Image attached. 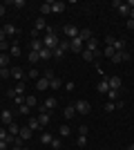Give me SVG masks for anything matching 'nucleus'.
I'll use <instances>...</instances> for the list:
<instances>
[{"mask_svg": "<svg viewBox=\"0 0 134 150\" xmlns=\"http://www.w3.org/2000/svg\"><path fill=\"white\" fill-rule=\"evenodd\" d=\"M103 54H105L107 58H112V56L116 54V52H114V47H112V45H105V50H103Z\"/></svg>", "mask_w": 134, "mask_h": 150, "instance_id": "nucleus-34", "label": "nucleus"}, {"mask_svg": "<svg viewBox=\"0 0 134 150\" xmlns=\"http://www.w3.org/2000/svg\"><path fill=\"white\" fill-rule=\"evenodd\" d=\"M76 146H78V148H85V146H87V134H78Z\"/></svg>", "mask_w": 134, "mask_h": 150, "instance_id": "nucleus-32", "label": "nucleus"}, {"mask_svg": "<svg viewBox=\"0 0 134 150\" xmlns=\"http://www.w3.org/2000/svg\"><path fill=\"white\" fill-rule=\"evenodd\" d=\"M29 61H32V63L40 61V56H38V52H29Z\"/></svg>", "mask_w": 134, "mask_h": 150, "instance_id": "nucleus-43", "label": "nucleus"}, {"mask_svg": "<svg viewBox=\"0 0 134 150\" xmlns=\"http://www.w3.org/2000/svg\"><path fill=\"white\" fill-rule=\"evenodd\" d=\"M18 112L20 114H29V112H32V108H29V105H18Z\"/></svg>", "mask_w": 134, "mask_h": 150, "instance_id": "nucleus-41", "label": "nucleus"}, {"mask_svg": "<svg viewBox=\"0 0 134 150\" xmlns=\"http://www.w3.org/2000/svg\"><path fill=\"white\" fill-rule=\"evenodd\" d=\"M51 139L54 137H51L49 132H43V134H40V144H51Z\"/></svg>", "mask_w": 134, "mask_h": 150, "instance_id": "nucleus-35", "label": "nucleus"}, {"mask_svg": "<svg viewBox=\"0 0 134 150\" xmlns=\"http://www.w3.org/2000/svg\"><path fill=\"white\" fill-rule=\"evenodd\" d=\"M51 54H54V56H56V58H63V54H65V52L60 50V47H56V50L51 52Z\"/></svg>", "mask_w": 134, "mask_h": 150, "instance_id": "nucleus-44", "label": "nucleus"}, {"mask_svg": "<svg viewBox=\"0 0 134 150\" xmlns=\"http://www.w3.org/2000/svg\"><path fill=\"white\" fill-rule=\"evenodd\" d=\"M0 119H2V123H5V125L13 123V112H11V110H2V112H0Z\"/></svg>", "mask_w": 134, "mask_h": 150, "instance_id": "nucleus-6", "label": "nucleus"}, {"mask_svg": "<svg viewBox=\"0 0 134 150\" xmlns=\"http://www.w3.org/2000/svg\"><path fill=\"white\" fill-rule=\"evenodd\" d=\"M58 47H60V50H63V52L72 50V40H67V38H65V40H60V43H58Z\"/></svg>", "mask_w": 134, "mask_h": 150, "instance_id": "nucleus-30", "label": "nucleus"}, {"mask_svg": "<svg viewBox=\"0 0 134 150\" xmlns=\"http://www.w3.org/2000/svg\"><path fill=\"white\" fill-rule=\"evenodd\" d=\"M2 29H5V34H7V36H18V34H20V29H18L16 25H5Z\"/></svg>", "mask_w": 134, "mask_h": 150, "instance_id": "nucleus-11", "label": "nucleus"}, {"mask_svg": "<svg viewBox=\"0 0 134 150\" xmlns=\"http://www.w3.org/2000/svg\"><path fill=\"white\" fill-rule=\"evenodd\" d=\"M2 16H5V7L0 5V18H2Z\"/></svg>", "mask_w": 134, "mask_h": 150, "instance_id": "nucleus-53", "label": "nucleus"}, {"mask_svg": "<svg viewBox=\"0 0 134 150\" xmlns=\"http://www.w3.org/2000/svg\"><path fill=\"white\" fill-rule=\"evenodd\" d=\"M107 85H109V90H121V76H109Z\"/></svg>", "mask_w": 134, "mask_h": 150, "instance_id": "nucleus-8", "label": "nucleus"}, {"mask_svg": "<svg viewBox=\"0 0 134 150\" xmlns=\"http://www.w3.org/2000/svg\"><path fill=\"white\" fill-rule=\"evenodd\" d=\"M125 27H128V29H134V20L128 18V25H125Z\"/></svg>", "mask_w": 134, "mask_h": 150, "instance_id": "nucleus-51", "label": "nucleus"}, {"mask_svg": "<svg viewBox=\"0 0 134 150\" xmlns=\"http://www.w3.org/2000/svg\"><path fill=\"white\" fill-rule=\"evenodd\" d=\"M69 125H60V130H58V134H60V137H69Z\"/></svg>", "mask_w": 134, "mask_h": 150, "instance_id": "nucleus-38", "label": "nucleus"}, {"mask_svg": "<svg viewBox=\"0 0 134 150\" xmlns=\"http://www.w3.org/2000/svg\"><path fill=\"white\" fill-rule=\"evenodd\" d=\"M11 76L16 79V81H25V79H22V76H25V72H22L20 67H11Z\"/></svg>", "mask_w": 134, "mask_h": 150, "instance_id": "nucleus-14", "label": "nucleus"}, {"mask_svg": "<svg viewBox=\"0 0 134 150\" xmlns=\"http://www.w3.org/2000/svg\"><path fill=\"white\" fill-rule=\"evenodd\" d=\"M114 40H116L114 36H107V38H105V45H114Z\"/></svg>", "mask_w": 134, "mask_h": 150, "instance_id": "nucleus-50", "label": "nucleus"}, {"mask_svg": "<svg viewBox=\"0 0 134 150\" xmlns=\"http://www.w3.org/2000/svg\"><path fill=\"white\" fill-rule=\"evenodd\" d=\"M105 96H107L109 101H119V90H109V92L105 94Z\"/></svg>", "mask_w": 134, "mask_h": 150, "instance_id": "nucleus-37", "label": "nucleus"}, {"mask_svg": "<svg viewBox=\"0 0 134 150\" xmlns=\"http://www.w3.org/2000/svg\"><path fill=\"white\" fill-rule=\"evenodd\" d=\"M36 88H38L40 92H43V90H47V88H49V79H40V81L36 83Z\"/></svg>", "mask_w": 134, "mask_h": 150, "instance_id": "nucleus-26", "label": "nucleus"}, {"mask_svg": "<svg viewBox=\"0 0 134 150\" xmlns=\"http://www.w3.org/2000/svg\"><path fill=\"white\" fill-rule=\"evenodd\" d=\"M34 29H36V31H38V29H47V23H45L43 16H38V18H36V23H34Z\"/></svg>", "mask_w": 134, "mask_h": 150, "instance_id": "nucleus-16", "label": "nucleus"}, {"mask_svg": "<svg viewBox=\"0 0 134 150\" xmlns=\"http://www.w3.org/2000/svg\"><path fill=\"white\" fill-rule=\"evenodd\" d=\"M7 43V34H5V29H0V45H5Z\"/></svg>", "mask_w": 134, "mask_h": 150, "instance_id": "nucleus-48", "label": "nucleus"}, {"mask_svg": "<svg viewBox=\"0 0 134 150\" xmlns=\"http://www.w3.org/2000/svg\"><path fill=\"white\" fill-rule=\"evenodd\" d=\"M9 61H11V56H9V54H0V67H7V65H9Z\"/></svg>", "mask_w": 134, "mask_h": 150, "instance_id": "nucleus-29", "label": "nucleus"}, {"mask_svg": "<svg viewBox=\"0 0 134 150\" xmlns=\"http://www.w3.org/2000/svg\"><path fill=\"white\" fill-rule=\"evenodd\" d=\"M25 105H29V108H36V105H38L36 96H25Z\"/></svg>", "mask_w": 134, "mask_h": 150, "instance_id": "nucleus-31", "label": "nucleus"}, {"mask_svg": "<svg viewBox=\"0 0 134 150\" xmlns=\"http://www.w3.org/2000/svg\"><path fill=\"white\" fill-rule=\"evenodd\" d=\"M112 7H116V11L121 13V16H130V7L125 5V2H119V0H114V2H112Z\"/></svg>", "mask_w": 134, "mask_h": 150, "instance_id": "nucleus-5", "label": "nucleus"}, {"mask_svg": "<svg viewBox=\"0 0 134 150\" xmlns=\"http://www.w3.org/2000/svg\"><path fill=\"white\" fill-rule=\"evenodd\" d=\"M63 114H65V119H74V117H78V114H76V108H74V105H67V108L63 110Z\"/></svg>", "mask_w": 134, "mask_h": 150, "instance_id": "nucleus-12", "label": "nucleus"}, {"mask_svg": "<svg viewBox=\"0 0 134 150\" xmlns=\"http://www.w3.org/2000/svg\"><path fill=\"white\" fill-rule=\"evenodd\" d=\"M13 103H16V105H25V96H16Z\"/></svg>", "mask_w": 134, "mask_h": 150, "instance_id": "nucleus-45", "label": "nucleus"}, {"mask_svg": "<svg viewBox=\"0 0 134 150\" xmlns=\"http://www.w3.org/2000/svg\"><path fill=\"white\" fill-rule=\"evenodd\" d=\"M27 125L32 128V132H38V130H43V125L38 123V119H29V123H27Z\"/></svg>", "mask_w": 134, "mask_h": 150, "instance_id": "nucleus-20", "label": "nucleus"}, {"mask_svg": "<svg viewBox=\"0 0 134 150\" xmlns=\"http://www.w3.org/2000/svg\"><path fill=\"white\" fill-rule=\"evenodd\" d=\"M114 110H116V103H114V101H109L107 105H105V112H114Z\"/></svg>", "mask_w": 134, "mask_h": 150, "instance_id": "nucleus-42", "label": "nucleus"}, {"mask_svg": "<svg viewBox=\"0 0 134 150\" xmlns=\"http://www.w3.org/2000/svg\"><path fill=\"white\" fill-rule=\"evenodd\" d=\"M85 50V43H83V40H81V38H72V50L69 52H76V54H81V52H83Z\"/></svg>", "mask_w": 134, "mask_h": 150, "instance_id": "nucleus-4", "label": "nucleus"}, {"mask_svg": "<svg viewBox=\"0 0 134 150\" xmlns=\"http://www.w3.org/2000/svg\"><path fill=\"white\" fill-rule=\"evenodd\" d=\"M25 150H27V148H25Z\"/></svg>", "mask_w": 134, "mask_h": 150, "instance_id": "nucleus-57", "label": "nucleus"}, {"mask_svg": "<svg viewBox=\"0 0 134 150\" xmlns=\"http://www.w3.org/2000/svg\"><path fill=\"white\" fill-rule=\"evenodd\" d=\"M58 43H60V40H58V36H56V34H47V36L43 38V45L47 47V50H51V52H54V50L58 47Z\"/></svg>", "mask_w": 134, "mask_h": 150, "instance_id": "nucleus-1", "label": "nucleus"}, {"mask_svg": "<svg viewBox=\"0 0 134 150\" xmlns=\"http://www.w3.org/2000/svg\"><path fill=\"white\" fill-rule=\"evenodd\" d=\"M51 148H54V150H60V148H63V141H60V139H56V137H54V139H51Z\"/></svg>", "mask_w": 134, "mask_h": 150, "instance_id": "nucleus-36", "label": "nucleus"}, {"mask_svg": "<svg viewBox=\"0 0 134 150\" xmlns=\"http://www.w3.org/2000/svg\"><path fill=\"white\" fill-rule=\"evenodd\" d=\"M54 108H56V96H49L45 101V110H54Z\"/></svg>", "mask_w": 134, "mask_h": 150, "instance_id": "nucleus-24", "label": "nucleus"}, {"mask_svg": "<svg viewBox=\"0 0 134 150\" xmlns=\"http://www.w3.org/2000/svg\"><path fill=\"white\" fill-rule=\"evenodd\" d=\"M65 7H67L65 2H51V11H54V13H63Z\"/></svg>", "mask_w": 134, "mask_h": 150, "instance_id": "nucleus-15", "label": "nucleus"}, {"mask_svg": "<svg viewBox=\"0 0 134 150\" xmlns=\"http://www.w3.org/2000/svg\"><path fill=\"white\" fill-rule=\"evenodd\" d=\"M7 132H9V134H13V137H18V134H20V125L9 123V125H7Z\"/></svg>", "mask_w": 134, "mask_h": 150, "instance_id": "nucleus-18", "label": "nucleus"}, {"mask_svg": "<svg viewBox=\"0 0 134 150\" xmlns=\"http://www.w3.org/2000/svg\"><path fill=\"white\" fill-rule=\"evenodd\" d=\"M29 79H38V69H36V67L29 69Z\"/></svg>", "mask_w": 134, "mask_h": 150, "instance_id": "nucleus-47", "label": "nucleus"}, {"mask_svg": "<svg viewBox=\"0 0 134 150\" xmlns=\"http://www.w3.org/2000/svg\"><path fill=\"white\" fill-rule=\"evenodd\" d=\"M13 146H16V148H25V139L16 137V139H13Z\"/></svg>", "mask_w": 134, "mask_h": 150, "instance_id": "nucleus-40", "label": "nucleus"}, {"mask_svg": "<svg viewBox=\"0 0 134 150\" xmlns=\"http://www.w3.org/2000/svg\"><path fill=\"white\" fill-rule=\"evenodd\" d=\"M49 11H51V2H45V5L40 7V16H43V18H45V16H47V13H49Z\"/></svg>", "mask_w": 134, "mask_h": 150, "instance_id": "nucleus-33", "label": "nucleus"}, {"mask_svg": "<svg viewBox=\"0 0 134 150\" xmlns=\"http://www.w3.org/2000/svg\"><path fill=\"white\" fill-rule=\"evenodd\" d=\"M65 36H67V40H72V38H76L78 36V31H81V29H78V27L76 25H65Z\"/></svg>", "mask_w": 134, "mask_h": 150, "instance_id": "nucleus-3", "label": "nucleus"}, {"mask_svg": "<svg viewBox=\"0 0 134 150\" xmlns=\"http://www.w3.org/2000/svg\"><path fill=\"white\" fill-rule=\"evenodd\" d=\"M114 52H125V40H114Z\"/></svg>", "mask_w": 134, "mask_h": 150, "instance_id": "nucleus-28", "label": "nucleus"}, {"mask_svg": "<svg viewBox=\"0 0 134 150\" xmlns=\"http://www.w3.org/2000/svg\"><path fill=\"white\" fill-rule=\"evenodd\" d=\"M18 137H20V139H25V141H27V139L32 137V128H29V125H25V128H20V134H18Z\"/></svg>", "mask_w": 134, "mask_h": 150, "instance_id": "nucleus-17", "label": "nucleus"}, {"mask_svg": "<svg viewBox=\"0 0 134 150\" xmlns=\"http://www.w3.org/2000/svg\"><path fill=\"white\" fill-rule=\"evenodd\" d=\"M11 150H25V148H16V146H13V148H11Z\"/></svg>", "mask_w": 134, "mask_h": 150, "instance_id": "nucleus-55", "label": "nucleus"}, {"mask_svg": "<svg viewBox=\"0 0 134 150\" xmlns=\"http://www.w3.org/2000/svg\"><path fill=\"white\" fill-rule=\"evenodd\" d=\"M98 92L101 94H107L109 92V85H107V79H103L101 83H98Z\"/></svg>", "mask_w": 134, "mask_h": 150, "instance_id": "nucleus-22", "label": "nucleus"}, {"mask_svg": "<svg viewBox=\"0 0 134 150\" xmlns=\"http://www.w3.org/2000/svg\"><path fill=\"white\" fill-rule=\"evenodd\" d=\"M92 36H94V34H92V29H87V27L78 31V38H81L83 43H87V40H89V38H92Z\"/></svg>", "mask_w": 134, "mask_h": 150, "instance_id": "nucleus-10", "label": "nucleus"}, {"mask_svg": "<svg viewBox=\"0 0 134 150\" xmlns=\"http://www.w3.org/2000/svg\"><path fill=\"white\" fill-rule=\"evenodd\" d=\"M74 108H76V114H87L89 110H92V105H89L87 101H76Z\"/></svg>", "mask_w": 134, "mask_h": 150, "instance_id": "nucleus-2", "label": "nucleus"}, {"mask_svg": "<svg viewBox=\"0 0 134 150\" xmlns=\"http://www.w3.org/2000/svg\"><path fill=\"white\" fill-rule=\"evenodd\" d=\"M74 90H76V83H74V81H67V92H74Z\"/></svg>", "mask_w": 134, "mask_h": 150, "instance_id": "nucleus-49", "label": "nucleus"}, {"mask_svg": "<svg viewBox=\"0 0 134 150\" xmlns=\"http://www.w3.org/2000/svg\"><path fill=\"white\" fill-rule=\"evenodd\" d=\"M130 18H132V20H134V9H130Z\"/></svg>", "mask_w": 134, "mask_h": 150, "instance_id": "nucleus-54", "label": "nucleus"}, {"mask_svg": "<svg viewBox=\"0 0 134 150\" xmlns=\"http://www.w3.org/2000/svg\"><path fill=\"white\" fill-rule=\"evenodd\" d=\"M128 150H134V144H132V146H130V148H128Z\"/></svg>", "mask_w": 134, "mask_h": 150, "instance_id": "nucleus-56", "label": "nucleus"}, {"mask_svg": "<svg viewBox=\"0 0 134 150\" xmlns=\"http://www.w3.org/2000/svg\"><path fill=\"white\" fill-rule=\"evenodd\" d=\"M11 76V69L9 67H0V79H9Z\"/></svg>", "mask_w": 134, "mask_h": 150, "instance_id": "nucleus-39", "label": "nucleus"}, {"mask_svg": "<svg viewBox=\"0 0 134 150\" xmlns=\"http://www.w3.org/2000/svg\"><path fill=\"white\" fill-rule=\"evenodd\" d=\"M125 61H130L128 52H116L114 56H112V63H125Z\"/></svg>", "mask_w": 134, "mask_h": 150, "instance_id": "nucleus-7", "label": "nucleus"}, {"mask_svg": "<svg viewBox=\"0 0 134 150\" xmlns=\"http://www.w3.org/2000/svg\"><path fill=\"white\" fill-rule=\"evenodd\" d=\"M25 5H27L25 0H16V2H13V7H16V9H22V7H25Z\"/></svg>", "mask_w": 134, "mask_h": 150, "instance_id": "nucleus-46", "label": "nucleus"}, {"mask_svg": "<svg viewBox=\"0 0 134 150\" xmlns=\"http://www.w3.org/2000/svg\"><path fill=\"white\" fill-rule=\"evenodd\" d=\"M38 123L45 128V125L49 123V114H47V112H40V114H38Z\"/></svg>", "mask_w": 134, "mask_h": 150, "instance_id": "nucleus-23", "label": "nucleus"}, {"mask_svg": "<svg viewBox=\"0 0 134 150\" xmlns=\"http://www.w3.org/2000/svg\"><path fill=\"white\" fill-rule=\"evenodd\" d=\"M49 88L51 90H60V88H63V81L56 79V76H51V79H49Z\"/></svg>", "mask_w": 134, "mask_h": 150, "instance_id": "nucleus-13", "label": "nucleus"}, {"mask_svg": "<svg viewBox=\"0 0 134 150\" xmlns=\"http://www.w3.org/2000/svg\"><path fill=\"white\" fill-rule=\"evenodd\" d=\"M9 56H13V58H18V56H20V47H18L16 43L9 47Z\"/></svg>", "mask_w": 134, "mask_h": 150, "instance_id": "nucleus-25", "label": "nucleus"}, {"mask_svg": "<svg viewBox=\"0 0 134 150\" xmlns=\"http://www.w3.org/2000/svg\"><path fill=\"white\" fill-rule=\"evenodd\" d=\"M38 56H40V61H47V58H51L54 54H51V50H47V47H43V50L38 52Z\"/></svg>", "mask_w": 134, "mask_h": 150, "instance_id": "nucleus-19", "label": "nucleus"}, {"mask_svg": "<svg viewBox=\"0 0 134 150\" xmlns=\"http://www.w3.org/2000/svg\"><path fill=\"white\" fill-rule=\"evenodd\" d=\"M98 43H101V40L92 36V38L87 40V43H85V50H89V52H96V50H98Z\"/></svg>", "mask_w": 134, "mask_h": 150, "instance_id": "nucleus-9", "label": "nucleus"}, {"mask_svg": "<svg viewBox=\"0 0 134 150\" xmlns=\"http://www.w3.org/2000/svg\"><path fill=\"white\" fill-rule=\"evenodd\" d=\"M9 148V144H7V141H0V150H7Z\"/></svg>", "mask_w": 134, "mask_h": 150, "instance_id": "nucleus-52", "label": "nucleus"}, {"mask_svg": "<svg viewBox=\"0 0 134 150\" xmlns=\"http://www.w3.org/2000/svg\"><path fill=\"white\" fill-rule=\"evenodd\" d=\"M45 45H43V40H38V38H34L32 40V52H40Z\"/></svg>", "mask_w": 134, "mask_h": 150, "instance_id": "nucleus-21", "label": "nucleus"}, {"mask_svg": "<svg viewBox=\"0 0 134 150\" xmlns=\"http://www.w3.org/2000/svg\"><path fill=\"white\" fill-rule=\"evenodd\" d=\"M13 92L18 94V96H22V94H25V81H18V85L13 88Z\"/></svg>", "mask_w": 134, "mask_h": 150, "instance_id": "nucleus-27", "label": "nucleus"}]
</instances>
